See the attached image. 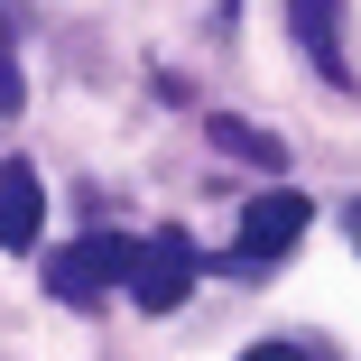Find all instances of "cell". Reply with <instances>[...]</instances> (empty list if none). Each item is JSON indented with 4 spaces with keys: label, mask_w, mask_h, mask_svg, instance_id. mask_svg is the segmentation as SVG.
<instances>
[{
    "label": "cell",
    "mask_w": 361,
    "mask_h": 361,
    "mask_svg": "<svg viewBox=\"0 0 361 361\" xmlns=\"http://www.w3.org/2000/svg\"><path fill=\"white\" fill-rule=\"evenodd\" d=\"M315 223V204L297 195V185H269V195H250L241 204V259H278V250H297V232Z\"/></svg>",
    "instance_id": "obj_3"
},
{
    "label": "cell",
    "mask_w": 361,
    "mask_h": 361,
    "mask_svg": "<svg viewBox=\"0 0 361 361\" xmlns=\"http://www.w3.org/2000/svg\"><path fill=\"white\" fill-rule=\"evenodd\" d=\"M19 102H28V93H19V65H10V56H0V121H10Z\"/></svg>",
    "instance_id": "obj_7"
},
{
    "label": "cell",
    "mask_w": 361,
    "mask_h": 361,
    "mask_svg": "<svg viewBox=\"0 0 361 361\" xmlns=\"http://www.w3.org/2000/svg\"><path fill=\"white\" fill-rule=\"evenodd\" d=\"M121 269H130V241H121V232H93L84 250H56V259H47V297H65V306L84 315V306H102V287H111Z\"/></svg>",
    "instance_id": "obj_2"
},
{
    "label": "cell",
    "mask_w": 361,
    "mask_h": 361,
    "mask_svg": "<svg viewBox=\"0 0 361 361\" xmlns=\"http://www.w3.org/2000/svg\"><path fill=\"white\" fill-rule=\"evenodd\" d=\"M195 241L185 232H149V241H130V269H121V287H130V306L139 315H176L185 297H195Z\"/></svg>",
    "instance_id": "obj_1"
},
{
    "label": "cell",
    "mask_w": 361,
    "mask_h": 361,
    "mask_svg": "<svg viewBox=\"0 0 361 361\" xmlns=\"http://www.w3.org/2000/svg\"><path fill=\"white\" fill-rule=\"evenodd\" d=\"M287 28H297V47L315 56L324 84H352V65H343V0H287Z\"/></svg>",
    "instance_id": "obj_5"
},
{
    "label": "cell",
    "mask_w": 361,
    "mask_h": 361,
    "mask_svg": "<svg viewBox=\"0 0 361 361\" xmlns=\"http://www.w3.org/2000/svg\"><path fill=\"white\" fill-rule=\"evenodd\" d=\"M352 241H361V204H352Z\"/></svg>",
    "instance_id": "obj_9"
},
{
    "label": "cell",
    "mask_w": 361,
    "mask_h": 361,
    "mask_svg": "<svg viewBox=\"0 0 361 361\" xmlns=\"http://www.w3.org/2000/svg\"><path fill=\"white\" fill-rule=\"evenodd\" d=\"M37 232H47L37 167L28 158H0V250H37Z\"/></svg>",
    "instance_id": "obj_4"
},
{
    "label": "cell",
    "mask_w": 361,
    "mask_h": 361,
    "mask_svg": "<svg viewBox=\"0 0 361 361\" xmlns=\"http://www.w3.org/2000/svg\"><path fill=\"white\" fill-rule=\"evenodd\" d=\"M213 149L241 158V167H287V149H278L269 130H250V121H213Z\"/></svg>",
    "instance_id": "obj_6"
},
{
    "label": "cell",
    "mask_w": 361,
    "mask_h": 361,
    "mask_svg": "<svg viewBox=\"0 0 361 361\" xmlns=\"http://www.w3.org/2000/svg\"><path fill=\"white\" fill-rule=\"evenodd\" d=\"M241 361H315V352H297V343H250Z\"/></svg>",
    "instance_id": "obj_8"
}]
</instances>
